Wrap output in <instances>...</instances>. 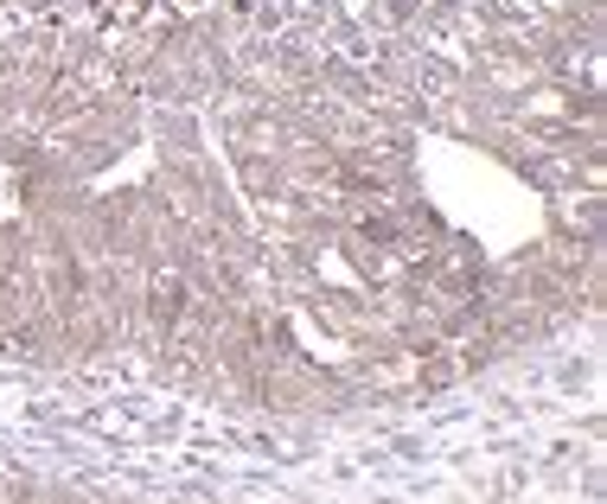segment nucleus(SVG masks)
<instances>
[{"mask_svg": "<svg viewBox=\"0 0 607 504\" xmlns=\"http://www.w3.org/2000/svg\"><path fill=\"white\" fill-rule=\"evenodd\" d=\"M148 300H153V320H160V325H180V320H186V282H180V275H160Z\"/></svg>", "mask_w": 607, "mask_h": 504, "instance_id": "nucleus-1", "label": "nucleus"}]
</instances>
